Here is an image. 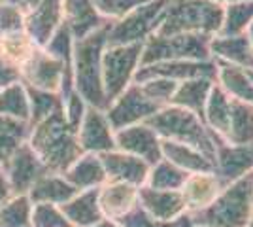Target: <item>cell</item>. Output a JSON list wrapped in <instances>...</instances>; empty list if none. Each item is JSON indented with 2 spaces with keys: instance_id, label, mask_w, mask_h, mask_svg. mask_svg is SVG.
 Returning a JSON list of instances; mask_svg holds the SVG:
<instances>
[{
  "instance_id": "cell-1",
  "label": "cell",
  "mask_w": 253,
  "mask_h": 227,
  "mask_svg": "<svg viewBox=\"0 0 253 227\" xmlns=\"http://www.w3.org/2000/svg\"><path fill=\"white\" fill-rule=\"evenodd\" d=\"M27 144L40 157L45 169L57 174L66 173V169L84 153L76 131L64 119V110L32 125Z\"/></svg>"
},
{
  "instance_id": "cell-2",
  "label": "cell",
  "mask_w": 253,
  "mask_h": 227,
  "mask_svg": "<svg viewBox=\"0 0 253 227\" xmlns=\"http://www.w3.org/2000/svg\"><path fill=\"white\" fill-rule=\"evenodd\" d=\"M108 27L96 29L95 33L87 34L85 38L74 40V91L85 100L87 106L106 112L108 100L102 87V53L106 49Z\"/></svg>"
},
{
  "instance_id": "cell-3",
  "label": "cell",
  "mask_w": 253,
  "mask_h": 227,
  "mask_svg": "<svg viewBox=\"0 0 253 227\" xmlns=\"http://www.w3.org/2000/svg\"><path fill=\"white\" fill-rule=\"evenodd\" d=\"M253 218V173L225 185L210 206L187 214L189 226L246 227Z\"/></svg>"
},
{
  "instance_id": "cell-4",
  "label": "cell",
  "mask_w": 253,
  "mask_h": 227,
  "mask_svg": "<svg viewBox=\"0 0 253 227\" xmlns=\"http://www.w3.org/2000/svg\"><path fill=\"white\" fill-rule=\"evenodd\" d=\"M146 123L157 133L161 140L193 146L213 161L217 138L197 114L169 104L153 114Z\"/></svg>"
},
{
  "instance_id": "cell-5",
  "label": "cell",
  "mask_w": 253,
  "mask_h": 227,
  "mask_svg": "<svg viewBox=\"0 0 253 227\" xmlns=\"http://www.w3.org/2000/svg\"><path fill=\"white\" fill-rule=\"evenodd\" d=\"M223 6L213 0H169V6L161 19L159 36L172 34H206L219 33Z\"/></svg>"
},
{
  "instance_id": "cell-6",
  "label": "cell",
  "mask_w": 253,
  "mask_h": 227,
  "mask_svg": "<svg viewBox=\"0 0 253 227\" xmlns=\"http://www.w3.org/2000/svg\"><path fill=\"white\" fill-rule=\"evenodd\" d=\"M211 38L206 34H151L142 45L140 66L165 61H211Z\"/></svg>"
},
{
  "instance_id": "cell-7",
  "label": "cell",
  "mask_w": 253,
  "mask_h": 227,
  "mask_svg": "<svg viewBox=\"0 0 253 227\" xmlns=\"http://www.w3.org/2000/svg\"><path fill=\"white\" fill-rule=\"evenodd\" d=\"M169 0H151L138 6L123 19L110 23L106 45H126V44H144L151 34L157 33Z\"/></svg>"
},
{
  "instance_id": "cell-8",
  "label": "cell",
  "mask_w": 253,
  "mask_h": 227,
  "mask_svg": "<svg viewBox=\"0 0 253 227\" xmlns=\"http://www.w3.org/2000/svg\"><path fill=\"white\" fill-rule=\"evenodd\" d=\"M142 45L144 44L106 45L102 53V87L108 106L130 84H134V76L140 68Z\"/></svg>"
},
{
  "instance_id": "cell-9",
  "label": "cell",
  "mask_w": 253,
  "mask_h": 227,
  "mask_svg": "<svg viewBox=\"0 0 253 227\" xmlns=\"http://www.w3.org/2000/svg\"><path fill=\"white\" fill-rule=\"evenodd\" d=\"M19 80L25 87L59 93L63 100L74 93V74L42 47H38L29 63L19 70Z\"/></svg>"
},
{
  "instance_id": "cell-10",
  "label": "cell",
  "mask_w": 253,
  "mask_h": 227,
  "mask_svg": "<svg viewBox=\"0 0 253 227\" xmlns=\"http://www.w3.org/2000/svg\"><path fill=\"white\" fill-rule=\"evenodd\" d=\"M161 106L155 102H151L138 84H130L125 91L110 102V106L106 108V118L110 121L112 129L121 131L126 127H132L138 123H146L153 114H157Z\"/></svg>"
},
{
  "instance_id": "cell-11",
  "label": "cell",
  "mask_w": 253,
  "mask_h": 227,
  "mask_svg": "<svg viewBox=\"0 0 253 227\" xmlns=\"http://www.w3.org/2000/svg\"><path fill=\"white\" fill-rule=\"evenodd\" d=\"M2 173L8 180L11 195H27L34 182L49 173L40 157L34 153L27 142L19 144V148L10 155V159L4 163Z\"/></svg>"
},
{
  "instance_id": "cell-12",
  "label": "cell",
  "mask_w": 253,
  "mask_h": 227,
  "mask_svg": "<svg viewBox=\"0 0 253 227\" xmlns=\"http://www.w3.org/2000/svg\"><path fill=\"white\" fill-rule=\"evenodd\" d=\"M63 23V0H40L36 6L25 10L23 31L36 47H45Z\"/></svg>"
},
{
  "instance_id": "cell-13",
  "label": "cell",
  "mask_w": 253,
  "mask_h": 227,
  "mask_svg": "<svg viewBox=\"0 0 253 227\" xmlns=\"http://www.w3.org/2000/svg\"><path fill=\"white\" fill-rule=\"evenodd\" d=\"M78 144L84 153H106L116 150V131L112 129L110 121L102 110L87 106L85 116L76 131Z\"/></svg>"
},
{
  "instance_id": "cell-14",
  "label": "cell",
  "mask_w": 253,
  "mask_h": 227,
  "mask_svg": "<svg viewBox=\"0 0 253 227\" xmlns=\"http://www.w3.org/2000/svg\"><path fill=\"white\" fill-rule=\"evenodd\" d=\"M149 78H165L172 82H185L193 78H211L215 80V63L213 61H165L153 65L140 66L134 76V84Z\"/></svg>"
},
{
  "instance_id": "cell-15",
  "label": "cell",
  "mask_w": 253,
  "mask_h": 227,
  "mask_svg": "<svg viewBox=\"0 0 253 227\" xmlns=\"http://www.w3.org/2000/svg\"><path fill=\"white\" fill-rule=\"evenodd\" d=\"M213 173L231 184L253 173V144H229L217 140L213 155Z\"/></svg>"
},
{
  "instance_id": "cell-16",
  "label": "cell",
  "mask_w": 253,
  "mask_h": 227,
  "mask_svg": "<svg viewBox=\"0 0 253 227\" xmlns=\"http://www.w3.org/2000/svg\"><path fill=\"white\" fill-rule=\"evenodd\" d=\"M116 150L140 157L149 165H155L163 159L161 138L148 123H138L132 127L116 131Z\"/></svg>"
},
{
  "instance_id": "cell-17",
  "label": "cell",
  "mask_w": 253,
  "mask_h": 227,
  "mask_svg": "<svg viewBox=\"0 0 253 227\" xmlns=\"http://www.w3.org/2000/svg\"><path fill=\"white\" fill-rule=\"evenodd\" d=\"M138 206L159 222H178L187 216L181 191H165L142 185L138 189Z\"/></svg>"
},
{
  "instance_id": "cell-18",
  "label": "cell",
  "mask_w": 253,
  "mask_h": 227,
  "mask_svg": "<svg viewBox=\"0 0 253 227\" xmlns=\"http://www.w3.org/2000/svg\"><path fill=\"white\" fill-rule=\"evenodd\" d=\"M100 161L106 171V178L110 182H123V184H130L134 187L146 185L151 165L144 159L134 157L121 150H112L100 153Z\"/></svg>"
},
{
  "instance_id": "cell-19",
  "label": "cell",
  "mask_w": 253,
  "mask_h": 227,
  "mask_svg": "<svg viewBox=\"0 0 253 227\" xmlns=\"http://www.w3.org/2000/svg\"><path fill=\"white\" fill-rule=\"evenodd\" d=\"M227 182H223L217 174L213 173H195L189 174L185 184L181 187V195L187 206V214L201 212L206 206H210L215 197L225 189Z\"/></svg>"
},
{
  "instance_id": "cell-20",
  "label": "cell",
  "mask_w": 253,
  "mask_h": 227,
  "mask_svg": "<svg viewBox=\"0 0 253 227\" xmlns=\"http://www.w3.org/2000/svg\"><path fill=\"white\" fill-rule=\"evenodd\" d=\"M138 189L123 182H106L98 187V206L106 220H119L138 205Z\"/></svg>"
},
{
  "instance_id": "cell-21",
  "label": "cell",
  "mask_w": 253,
  "mask_h": 227,
  "mask_svg": "<svg viewBox=\"0 0 253 227\" xmlns=\"http://www.w3.org/2000/svg\"><path fill=\"white\" fill-rule=\"evenodd\" d=\"M63 15L74 40L85 38L108 23L98 15L93 0H63Z\"/></svg>"
},
{
  "instance_id": "cell-22",
  "label": "cell",
  "mask_w": 253,
  "mask_h": 227,
  "mask_svg": "<svg viewBox=\"0 0 253 227\" xmlns=\"http://www.w3.org/2000/svg\"><path fill=\"white\" fill-rule=\"evenodd\" d=\"M210 55L213 61L253 70V51L246 34L238 36H213L210 42Z\"/></svg>"
},
{
  "instance_id": "cell-23",
  "label": "cell",
  "mask_w": 253,
  "mask_h": 227,
  "mask_svg": "<svg viewBox=\"0 0 253 227\" xmlns=\"http://www.w3.org/2000/svg\"><path fill=\"white\" fill-rule=\"evenodd\" d=\"M63 176L66 178V182L74 185L78 191L98 189L100 185H104L108 182L100 155H96V153H82L66 169V173Z\"/></svg>"
},
{
  "instance_id": "cell-24",
  "label": "cell",
  "mask_w": 253,
  "mask_h": 227,
  "mask_svg": "<svg viewBox=\"0 0 253 227\" xmlns=\"http://www.w3.org/2000/svg\"><path fill=\"white\" fill-rule=\"evenodd\" d=\"M80 191L72 184L66 182V178H64L63 174L45 173L34 182V185L29 189L27 197L31 199L32 205L47 203V205L63 206L64 203H68Z\"/></svg>"
},
{
  "instance_id": "cell-25",
  "label": "cell",
  "mask_w": 253,
  "mask_h": 227,
  "mask_svg": "<svg viewBox=\"0 0 253 227\" xmlns=\"http://www.w3.org/2000/svg\"><path fill=\"white\" fill-rule=\"evenodd\" d=\"M72 227H96L104 216L98 206V189H85L61 206Z\"/></svg>"
},
{
  "instance_id": "cell-26",
  "label": "cell",
  "mask_w": 253,
  "mask_h": 227,
  "mask_svg": "<svg viewBox=\"0 0 253 227\" xmlns=\"http://www.w3.org/2000/svg\"><path fill=\"white\" fill-rule=\"evenodd\" d=\"M213 63H215V84L232 100H240L253 106V82L250 78V72L221 61H213Z\"/></svg>"
},
{
  "instance_id": "cell-27",
  "label": "cell",
  "mask_w": 253,
  "mask_h": 227,
  "mask_svg": "<svg viewBox=\"0 0 253 227\" xmlns=\"http://www.w3.org/2000/svg\"><path fill=\"white\" fill-rule=\"evenodd\" d=\"M161 153H163V159L176 165L178 169L185 171L187 174L213 171V161L210 157H206L202 151H199L193 146H187V144L161 140Z\"/></svg>"
},
{
  "instance_id": "cell-28",
  "label": "cell",
  "mask_w": 253,
  "mask_h": 227,
  "mask_svg": "<svg viewBox=\"0 0 253 227\" xmlns=\"http://www.w3.org/2000/svg\"><path fill=\"white\" fill-rule=\"evenodd\" d=\"M213 84H215V80H211V78H193V80L179 82L170 104L189 110L193 114H197L199 118H202Z\"/></svg>"
},
{
  "instance_id": "cell-29",
  "label": "cell",
  "mask_w": 253,
  "mask_h": 227,
  "mask_svg": "<svg viewBox=\"0 0 253 227\" xmlns=\"http://www.w3.org/2000/svg\"><path fill=\"white\" fill-rule=\"evenodd\" d=\"M231 104L232 98L217 84H213L210 91V97H208L206 106H204L202 121L215 135L217 140H225V136H227L229 118H231Z\"/></svg>"
},
{
  "instance_id": "cell-30",
  "label": "cell",
  "mask_w": 253,
  "mask_h": 227,
  "mask_svg": "<svg viewBox=\"0 0 253 227\" xmlns=\"http://www.w3.org/2000/svg\"><path fill=\"white\" fill-rule=\"evenodd\" d=\"M36 49V44L32 42L25 31L0 36V59H4L15 70H21Z\"/></svg>"
},
{
  "instance_id": "cell-31",
  "label": "cell",
  "mask_w": 253,
  "mask_h": 227,
  "mask_svg": "<svg viewBox=\"0 0 253 227\" xmlns=\"http://www.w3.org/2000/svg\"><path fill=\"white\" fill-rule=\"evenodd\" d=\"M223 142L229 144H253V106L232 100L229 129Z\"/></svg>"
},
{
  "instance_id": "cell-32",
  "label": "cell",
  "mask_w": 253,
  "mask_h": 227,
  "mask_svg": "<svg viewBox=\"0 0 253 227\" xmlns=\"http://www.w3.org/2000/svg\"><path fill=\"white\" fill-rule=\"evenodd\" d=\"M0 114L8 118L19 119L23 123H31V102L27 87L21 82H15L0 89Z\"/></svg>"
},
{
  "instance_id": "cell-33",
  "label": "cell",
  "mask_w": 253,
  "mask_h": 227,
  "mask_svg": "<svg viewBox=\"0 0 253 227\" xmlns=\"http://www.w3.org/2000/svg\"><path fill=\"white\" fill-rule=\"evenodd\" d=\"M189 174L178 169L167 159H161L149 167V174L146 185L153 189H165V191H181Z\"/></svg>"
},
{
  "instance_id": "cell-34",
  "label": "cell",
  "mask_w": 253,
  "mask_h": 227,
  "mask_svg": "<svg viewBox=\"0 0 253 227\" xmlns=\"http://www.w3.org/2000/svg\"><path fill=\"white\" fill-rule=\"evenodd\" d=\"M253 23V2H238L223 6V19L215 36H238L246 34Z\"/></svg>"
},
{
  "instance_id": "cell-35",
  "label": "cell",
  "mask_w": 253,
  "mask_h": 227,
  "mask_svg": "<svg viewBox=\"0 0 253 227\" xmlns=\"http://www.w3.org/2000/svg\"><path fill=\"white\" fill-rule=\"evenodd\" d=\"M32 203L27 195H11L0 205V227H32Z\"/></svg>"
},
{
  "instance_id": "cell-36",
  "label": "cell",
  "mask_w": 253,
  "mask_h": 227,
  "mask_svg": "<svg viewBox=\"0 0 253 227\" xmlns=\"http://www.w3.org/2000/svg\"><path fill=\"white\" fill-rule=\"evenodd\" d=\"M27 93H29V102H31V123H29L31 127L64 110L63 97L59 93L38 91V89H31V87H27Z\"/></svg>"
},
{
  "instance_id": "cell-37",
  "label": "cell",
  "mask_w": 253,
  "mask_h": 227,
  "mask_svg": "<svg viewBox=\"0 0 253 227\" xmlns=\"http://www.w3.org/2000/svg\"><path fill=\"white\" fill-rule=\"evenodd\" d=\"M142 93L151 100L155 102L157 106L165 108L169 106L174 98V93L178 89V84L172 82V80H165V78H149V80H144L138 84Z\"/></svg>"
},
{
  "instance_id": "cell-38",
  "label": "cell",
  "mask_w": 253,
  "mask_h": 227,
  "mask_svg": "<svg viewBox=\"0 0 253 227\" xmlns=\"http://www.w3.org/2000/svg\"><path fill=\"white\" fill-rule=\"evenodd\" d=\"M148 2H151V0H93L98 15L108 23L123 19L126 13H130L134 8L142 6V4H148Z\"/></svg>"
},
{
  "instance_id": "cell-39",
  "label": "cell",
  "mask_w": 253,
  "mask_h": 227,
  "mask_svg": "<svg viewBox=\"0 0 253 227\" xmlns=\"http://www.w3.org/2000/svg\"><path fill=\"white\" fill-rule=\"evenodd\" d=\"M31 226L32 227H72L70 222L64 218L61 206L47 205V203L32 205Z\"/></svg>"
},
{
  "instance_id": "cell-40",
  "label": "cell",
  "mask_w": 253,
  "mask_h": 227,
  "mask_svg": "<svg viewBox=\"0 0 253 227\" xmlns=\"http://www.w3.org/2000/svg\"><path fill=\"white\" fill-rule=\"evenodd\" d=\"M116 222L121 227H189L187 216L178 220V222H159V220H153L148 212H144L138 205Z\"/></svg>"
},
{
  "instance_id": "cell-41",
  "label": "cell",
  "mask_w": 253,
  "mask_h": 227,
  "mask_svg": "<svg viewBox=\"0 0 253 227\" xmlns=\"http://www.w3.org/2000/svg\"><path fill=\"white\" fill-rule=\"evenodd\" d=\"M25 23V8L19 4L0 2V36L23 31Z\"/></svg>"
},
{
  "instance_id": "cell-42",
  "label": "cell",
  "mask_w": 253,
  "mask_h": 227,
  "mask_svg": "<svg viewBox=\"0 0 253 227\" xmlns=\"http://www.w3.org/2000/svg\"><path fill=\"white\" fill-rule=\"evenodd\" d=\"M31 135V125L23 123L19 119L8 118L0 114V140L2 138H11V140L27 142Z\"/></svg>"
},
{
  "instance_id": "cell-43",
  "label": "cell",
  "mask_w": 253,
  "mask_h": 227,
  "mask_svg": "<svg viewBox=\"0 0 253 227\" xmlns=\"http://www.w3.org/2000/svg\"><path fill=\"white\" fill-rule=\"evenodd\" d=\"M63 106H64V119H66V123L74 131H78L80 123H82V119L85 116V110H87L85 100L74 91L72 95H68L63 100Z\"/></svg>"
},
{
  "instance_id": "cell-44",
  "label": "cell",
  "mask_w": 253,
  "mask_h": 227,
  "mask_svg": "<svg viewBox=\"0 0 253 227\" xmlns=\"http://www.w3.org/2000/svg\"><path fill=\"white\" fill-rule=\"evenodd\" d=\"M15 82H21L19 80V70H15L11 65H8L4 59H0V89L2 87H8Z\"/></svg>"
},
{
  "instance_id": "cell-45",
  "label": "cell",
  "mask_w": 253,
  "mask_h": 227,
  "mask_svg": "<svg viewBox=\"0 0 253 227\" xmlns=\"http://www.w3.org/2000/svg\"><path fill=\"white\" fill-rule=\"evenodd\" d=\"M19 144H23V142L11 140V138H2V140H0V171H2L4 163L10 159L11 153L19 148Z\"/></svg>"
},
{
  "instance_id": "cell-46",
  "label": "cell",
  "mask_w": 253,
  "mask_h": 227,
  "mask_svg": "<svg viewBox=\"0 0 253 227\" xmlns=\"http://www.w3.org/2000/svg\"><path fill=\"white\" fill-rule=\"evenodd\" d=\"M10 197H11V191H10V185H8V180H6L4 173L0 171V205H4Z\"/></svg>"
},
{
  "instance_id": "cell-47",
  "label": "cell",
  "mask_w": 253,
  "mask_h": 227,
  "mask_svg": "<svg viewBox=\"0 0 253 227\" xmlns=\"http://www.w3.org/2000/svg\"><path fill=\"white\" fill-rule=\"evenodd\" d=\"M96 227H121V226L117 224L116 220H106V218H104V220H102V222H100Z\"/></svg>"
},
{
  "instance_id": "cell-48",
  "label": "cell",
  "mask_w": 253,
  "mask_h": 227,
  "mask_svg": "<svg viewBox=\"0 0 253 227\" xmlns=\"http://www.w3.org/2000/svg\"><path fill=\"white\" fill-rule=\"evenodd\" d=\"M213 2H217V4H221V6H227V4H238V2H253V0H213Z\"/></svg>"
},
{
  "instance_id": "cell-49",
  "label": "cell",
  "mask_w": 253,
  "mask_h": 227,
  "mask_svg": "<svg viewBox=\"0 0 253 227\" xmlns=\"http://www.w3.org/2000/svg\"><path fill=\"white\" fill-rule=\"evenodd\" d=\"M40 0H21V4L25 6V10H29V8H32V6H36Z\"/></svg>"
},
{
  "instance_id": "cell-50",
  "label": "cell",
  "mask_w": 253,
  "mask_h": 227,
  "mask_svg": "<svg viewBox=\"0 0 253 227\" xmlns=\"http://www.w3.org/2000/svg\"><path fill=\"white\" fill-rule=\"evenodd\" d=\"M246 36H248V40H250V45H252V51H253V23L250 25V29L246 31Z\"/></svg>"
},
{
  "instance_id": "cell-51",
  "label": "cell",
  "mask_w": 253,
  "mask_h": 227,
  "mask_svg": "<svg viewBox=\"0 0 253 227\" xmlns=\"http://www.w3.org/2000/svg\"><path fill=\"white\" fill-rule=\"evenodd\" d=\"M0 2H8V4H19V6H23L21 0H0ZM25 8V6H23Z\"/></svg>"
},
{
  "instance_id": "cell-52",
  "label": "cell",
  "mask_w": 253,
  "mask_h": 227,
  "mask_svg": "<svg viewBox=\"0 0 253 227\" xmlns=\"http://www.w3.org/2000/svg\"><path fill=\"white\" fill-rule=\"evenodd\" d=\"M250 72V78H252V82H253V70H248Z\"/></svg>"
},
{
  "instance_id": "cell-53",
  "label": "cell",
  "mask_w": 253,
  "mask_h": 227,
  "mask_svg": "<svg viewBox=\"0 0 253 227\" xmlns=\"http://www.w3.org/2000/svg\"><path fill=\"white\" fill-rule=\"evenodd\" d=\"M246 227H253V218H252V222H250V224H248Z\"/></svg>"
},
{
  "instance_id": "cell-54",
  "label": "cell",
  "mask_w": 253,
  "mask_h": 227,
  "mask_svg": "<svg viewBox=\"0 0 253 227\" xmlns=\"http://www.w3.org/2000/svg\"><path fill=\"white\" fill-rule=\"evenodd\" d=\"M189 227H199V226H189Z\"/></svg>"
}]
</instances>
